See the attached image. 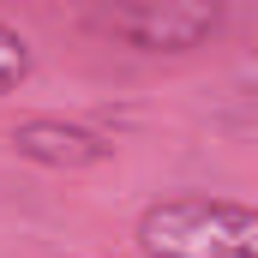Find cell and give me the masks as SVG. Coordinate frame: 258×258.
I'll use <instances>...</instances> for the list:
<instances>
[{
  "label": "cell",
  "instance_id": "7a4b0ae2",
  "mask_svg": "<svg viewBox=\"0 0 258 258\" xmlns=\"http://www.w3.org/2000/svg\"><path fill=\"white\" fill-rule=\"evenodd\" d=\"M228 24V0H132L114 18L120 42L138 54H192Z\"/></svg>",
  "mask_w": 258,
  "mask_h": 258
},
{
  "label": "cell",
  "instance_id": "6da1fadb",
  "mask_svg": "<svg viewBox=\"0 0 258 258\" xmlns=\"http://www.w3.org/2000/svg\"><path fill=\"white\" fill-rule=\"evenodd\" d=\"M144 258H258V216L240 198H156L132 228Z\"/></svg>",
  "mask_w": 258,
  "mask_h": 258
},
{
  "label": "cell",
  "instance_id": "3957f363",
  "mask_svg": "<svg viewBox=\"0 0 258 258\" xmlns=\"http://www.w3.org/2000/svg\"><path fill=\"white\" fill-rule=\"evenodd\" d=\"M12 156L30 168H48V174H84V168L114 162V144L96 126H78L60 114H30L12 126Z\"/></svg>",
  "mask_w": 258,
  "mask_h": 258
},
{
  "label": "cell",
  "instance_id": "277c9868",
  "mask_svg": "<svg viewBox=\"0 0 258 258\" xmlns=\"http://www.w3.org/2000/svg\"><path fill=\"white\" fill-rule=\"evenodd\" d=\"M30 42H24V30H12V24H0V96L6 90H18L24 78H30Z\"/></svg>",
  "mask_w": 258,
  "mask_h": 258
}]
</instances>
